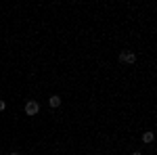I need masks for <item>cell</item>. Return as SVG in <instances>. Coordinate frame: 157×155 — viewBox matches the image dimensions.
<instances>
[{
    "label": "cell",
    "mask_w": 157,
    "mask_h": 155,
    "mask_svg": "<svg viewBox=\"0 0 157 155\" xmlns=\"http://www.w3.org/2000/svg\"><path fill=\"white\" fill-rule=\"evenodd\" d=\"M153 138H155V134H153V132H145V134H143V143H151Z\"/></svg>",
    "instance_id": "obj_4"
},
{
    "label": "cell",
    "mask_w": 157,
    "mask_h": 155,
    "mask_svg": "<svg viewBox=\"0 0 157 155\" xmlns=\"http://www.w3.org/2000/svg\"><path fill=\"white\" fill-rule=\"evenodd\" d=\"M38 111H40L38 101H27V103H25V113H27V115H36Z\"/></svg>",
    "instance_id": "obj_2"
},
{
    "label": "cell",
    "mask_w": 157,
    "mask_h": 155,
    "mask_svg": "<svg viewBox=\"0 0 157 155\" xmlns=\"http://www.w3.org/2000/svg\"><path fill=\"white\" fill-rule=\"evenodd\" d=\"M132 155H143V153H140V151H134V153Z\"/></svg>",
    "instance_id": "obj_6"
},
{
    "label": "cell",
    "mask_w": 157,
    "mask_h": 155,
    "mask_svg": "<svg viewBox=\"0 0 157 155\" xmlns=\"http://www.w3.org/2000/svg\"><path fill=\"white\" fill-rule=\"evenodd\" d=\"M48 105H50V107H59V105H61V96L59 95H52L48 99Z\"/></svg>",
    "instance_id": "obj_3"
},
{
    "label": "cell",
    "mask_w": 157,
    "mask_h": 155,
    "mask_svg": "<svg viewBox=\"0 0 157 155\" xmlns=\"http://www.w3.org/2000/svg\"><path fill=\"white\" fill-rule=\"evenodd\" d=\"M120 61H121V63H128V65H132L134 61H136V55H134L132 50H121V52H120Z\"/></svg>",
    "instance_id": "obj_1"
},
{
    "label": "cell",
    "mask_w": 157,
    "mask_h": 155,
    "mask_svg": "<svg viewBox=\"0 0 157 155\" xmlns=\"http://www.w3.org/2000/svg\"><path fill=\"white\" fill-rule=\"evenodd\" d=\"M4 107H6V103H4V101H0V111H4Z\"/></svg>",
    "instance_id": "obj_5"
}]
</instances>
